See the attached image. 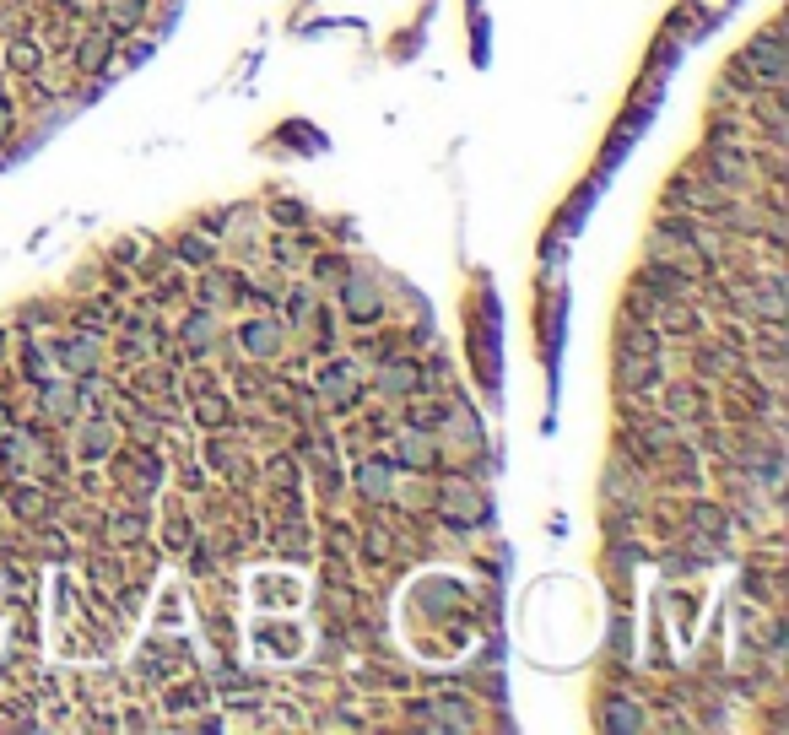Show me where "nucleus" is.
<instances>
[{"label":"nucleus","instance_id":"1","mask_svg":"<svg viewBox=\"0 0 789 735\" xmlns=\"http://www.w3.org/2000/svg\"><path fill=\"white\" fill-rule=\"evenodd\" d=\"M438 514H444L454 530H471L487 519V492H476L471 481H444V487H438Z\"/></svg>","mask_w":789,"mask_h":735},{"label":"nucleus","instance_id":"2","mask_svg":"<svg viewBox=\"0 0 789 735\" xmlns=\"http://www.w3.org/2000/svg\"><path fill=\"white\" fill-rule=\"evenodd\" d=\"M395 460L411 465V471H433V438H427V427H406V433L395 438Z\"/></svg>","mask_w":789,"mask_h":735},{"label":"nucleus","instance_id":"3","mask_svg":"<svg viewBox=\"0 0 789 735\" xmlns=\"http://www.w3.org/2000/svg\"><path fill=\"white\" fill-rule=\"evenodd\" d=\"M346 314L357 319V325H373L379 319V287H373V276H357L346 282Z\"/></svg>","mask_w":789,"mask_h":735},{"label":"nucleus","instance_id":"4","mask_svg":"<svg viewBox=\"0 0 789 735\" xmlns=\"http://www.w3.org/2000/svg\"><path fill=\"white\" fill-rule=\"evenodd\" d=\"M319 395H325L336 411H346V406L357 400V379H352V368H346V363L325 368V373H319Z\"/></svg>","mask_w":789,"mask_h":735},{"label":"nucleus","instance_id":"5","mask_svg":"<svg viewBox=\"0 0 789 735\" xmlns=\"http://www.w3.org/2000/svg\"><path fill=\"white\" fill-rule=\"evenodd\" d=\"M238 336H244V346H249L254 357H260V363H271V357H276V346H282V330H276L271 319H249V325L238 330Z\"/></svg>","mask_w":789,"mask_h":735},{"label":"nucleus","instance_id":"6","mask_svg":"<svg viewBox=\"0 0 789 735\" xmlns=\"http://www.w3.org/2000/svg\"><path fill=\"white\" fill-rule=\"evenodd\" d=\"M55 352L65 357V368H71V373H92V368H98V341H92V336H71V341H60Z\"/></svg>","mask_w":789,"mask_h":735},{"label":"nucleus","instance_id":"7","mask_svg":"<svg viewBox=\"0 0 789 735\" xmlns=\"http://www.w3.org/2000/svg\"><path fill=\"white\" fill-rule=\"evenodd\" d=\"M357 492H363V498H390V460L357 465Z\"/></svg>","mask_w":789,"mask_h":735},{"label":"nucleus","instance_id":"8","mask_svg":"<svg viewBox=\"0 0 789 735\" xmlns=\"http://www.w3.org/2000/svg\"><path fill=\"white\" fill-rule=\"evenodd\" d=\"M741 60H752V65H757V71H762V76H768V82H784V60H779V49H773V33H768V38H757V44H752V49H746V55H741Z\"/></svg>","mask_w":789,"mask_h":735},{"label":"nucleus","instance_id":"9","mask_svg":"<svg viewBox=\"0 0 789 735\" xmlns=\"http://www.w3.org/2000/svg\"><path fill=\"white\" fill-rule=\"evenodd\" d=\"M379 390H384V395L417 390V368H411L406 357H390V363H384V373H379Z\"/></svg>","mask_w":789,"mask_h":735},{"label":"nucleus","instance_id":"10","mask_svg":"<svg viewBox=\"0 0 789 735\" xmlns=\"http://www.w3.org/2000/svg\"><path fill=\"white\" fill-rule=\"evenodd\" d=\"M109 444H114V427L109 422H87L82 427V460H103Z\"/></svg>","mask_w":789,"mask_h":735},{"label":"nucleus","instance_id":"11","mask_svg":"<svg viewBox=\"0 0 789 735\" xmlns=\"http://www.w3.org/2000/svg\"><path fill=\"white\" fill-rule=\"evenodd\" d=\"M71 406H76L71 384H49V390H44V411H49V417H71Z\"/></svg>","mask_w":789,"mask_h":735},{"label":"nucleus","instance_id":"12","mask_svg":"<svg viewBox=\"0 0 789 735\" xmlns=\"http://www.w3.org/2000/svg\"><path fill=\"white\" fill-rule=\"evenodd\" d=\"M141 11H146L141 0H119V6H114V17H109V28H114V33L136 28V22H141Z\"/></svg>","mask_w":789,"mask_h":735},{"label":"nucleus","instance_id":"13","mask_svg":"<svg viewBox=\"0 0 789 735\" xmlns=\"http://www.w3.org/2000/svg\"><path fill=\"white\" fill-rule=\"evenodd\" d=\"M6 60H11V71H22V76H33V71H38V49H33V44H11V55H6Z\"/></svg>","mask_w":789,"mask_h":735},{"label":"nucleus","instance_id":"14","mask_svg":"<svg viewBox=\"0 0 789 735\" xmlns=\"http://www.w3.org/2000/svg\"><path fill=\"white\" fill-rule=\"evenodd\" d=\"M206 341H211V314H195V319H190V346L200 352Z\"/></svg>","mask_w":789,"mask_h":735},{"label":"nucleus","instance_id":"15","mask_svg":"<svg viewBox=\"0 0 789 735\" xmlns=\"http://www.w3.org/2000/svg\"><path fill=\"white\" fill-rule=\"evenodd\" d=\"M103 55H109V38H87L82 44V65H103Z\"/></svg>","mask_w":789,"mask_h":735},{"label":"nucleus","instance_id":"16","mask_svg":"<svg viewBox=\"0 0 789 735\" xmlns=\"http://www.w3.org/2000/svg\"><path fill=\"white\" fill-rule=\"evenodd\" d=\"M114 530H119V541H136V536H141V519H136V514H119Z\"/></svg>","mask_w":789,"mask_h":735},{"label":"nucleus","instance_id":"17","mask_svg":"<svg viewBox=\"0 0 789 735\" xmlns=\"http://www.w3.org/2000/svg\"><path fill=\"white\" fill-rule=\"evenodd\" d=\"M6 125H11V103H0V130H6Z\"/></svg>","mask_w":789,"mask_h":735}]
</instances>
